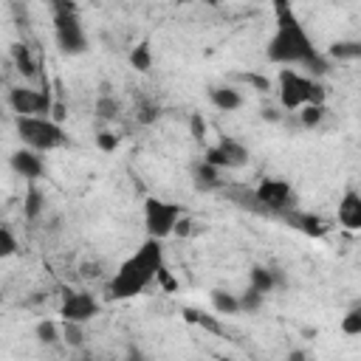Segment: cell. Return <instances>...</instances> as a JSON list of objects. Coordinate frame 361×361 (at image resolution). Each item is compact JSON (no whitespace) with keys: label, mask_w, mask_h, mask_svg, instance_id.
<instances>
[{"label":"cell","mask_w":361,"mask_h":361,"mask_svg":"<svg viewBox=\"0 0 361 361\" xmlns=\"http://www.w3.org/2000/svg\"><path fill=\"white\" fill-rule=\"evenodd\" d=\"M184 316H187V319H190V322H195V325H201L203 330H212V333H217V336L223 333V328H220V322H215V319H212V316H203V313H198V310H192V308H187V310H184Z\"/></svg>","instance_id":"cell-27"},{"label":"cell","mask_w":361,"mask_h":361,"mask_svg":"<svg viewBox=\"0 0 361 361\" xmlns=\"http://www.w3.org/2000/svg\"><path fill=\"white\" fill-rule=\"evenodd\" d=\"M156 280H158L167 291H175V280L169 277V271H167V268H161V271H158V277H156Z\"/></svg>","instance_id":"cell-37"},{"label":"cell","mask_w":361,"mask_h":361,"mask_svg":"<svg viewBox=\"0 0 361 361\" xmlns=\"http://www.w3.org/2000/svg\"><path fill=\"white\" fill-rule=\"evenodd\" d=\"M220 361H232V358H220Z\"/></svg>","instance_id":"cell-41"},{"label":"cell","mask_w":361,"mask_h":361,"mask_svg":"<svg viewBox=\"0 0 361 361\" xmlns=\"http://www.w3.org/2000/svg\"><path fill=\"white\" fill-rule=\"evenodd\" d=\"M62 342H68L71 347H82V344H85V325L65 322V325H62Z\"/></svg>","instance_id":"cell-30"},{"label":"cell","mask_w":361,"mask_h":361,"mask_svg":"<svg viewBox=\"0 0 361 361\" xmlns=\"http://www.w3.org/2000/svg\"><path fill=\"white\" fill-rule=\"evenodd\" d=\"M127 361H150L139 347H130V353H127Z\"/></svg>","instance_id":"cell-38"},{"label":"cell","mask_w":361,"mask_h":361,"mask_svg":"<svg viewBox=\"0 0 361 361\" xmlns=\"http://www.w3.org/2000/svg\"><path fill=\"white\" fill-rule=\"evenodd\" d=\"M96 113L102 116V119H108V121H113V119H119V113H121V105H119V99H113V96H99L96 99Z\"/></svg>","instance_id":"cell-25"},{"label":"cell","mask_w":361,"mask_h":361,"mask_svg":"<svg viewBox=\"0 0 361 361\" xmlns=\"http://www.w3.org/2000/svg\"><path fill=\"white\" fill-rule=\"evenodd\" d=\"M237 302H240V310H246V313H257V310L262 308V302H265V296H262L260 291H254V288H249L246 294H240V296H237Z\"/></svg>","instance_id":"cell-28"},{"label":"cell","mask_w":361,"mask_h":361,"mask_svg":"<svg viewBox=\"0 0 361 361\" xmlns=\"http://www.w3.org/2000/svg\"><path fill=\"white\" fill-rule=\"evenodd\" d=\"M339 223L350 232L361 229V195L355 190H347L344 198L339 201Z\"/></svg>","instance_id":"cell-12"},{"label":"cell","mask_w":361,"mask_h":361,"mask_svg":"<svg viewBox=\"0 0 361 361\" xmlns=\"http://www.w3.org/2000/svg\"><path fill=\"white\" fill-rule=\"evenodd\" d=\"M280 217L288 220V223L294 226V229H299V232L308 235V237H325V235H328L325 220H322L319 215H313V212H296V209H288V212H283Z\"/></svg>","instance_id":"cell-11"},{"label":"cell","mask_w":361,"mask_h":361,"mask_svg":"<svg viewBox=\"0 0 361 361\" xmlns=\"http://www.w3.org/2000/svg\"><path fill=\"white\" fill-rule=\"evenodd\" d=\"M277 82H280V105L285 110H299V108L308 105L310 85H313L310 76L299 74L296 68H283L280 76H277Z\"/></svg>","instance_id":"cell-7"},{"label":"cell","mask_w":361,"mask_h":361,"mask_svg":"<svg viewBox=\"0 0 361 361\" xmlns=\"http://www.w3.org/2000/svg\"><path fill=\"white\" fill-rule=\"evenodd\" d=\"M212 308H215L217 316H235V313H240L237 294H232V291H212Z\"/></svg>","instance_id":"cell-17"},{"label":"cell","mask_w":361,"mask_h":361,"mask_svg":"<svg viewBox=\"0 0 361 361\" xmlns=\"http://www.w3.org/2000/svg\"><path fill=\"white\" fill-rule=\"evenodd\" d=\"M12 254H17V237L12 235L9 226L0 223V260H6Z\"/></svg>","instance_id":"cell-26"},{"label":"cell","mask_w":361,"mask_h":361,"mask_svg":"<svg viewBox=\"0 0 361 361\" xmlns=\"http://www.w3.org/2000/svg\"><path fill=\"white\" fill-rule=\"evenodd\" d=\"M49 119L57 121V124H62V121L68 119V108H65L62 102H51V113H49Z\"/></svg>","instance_id":"cell-33"},{"label":"cell","mask_w":361,"mask_h":361,"mask_svg":"<svg viewBox=\"0 0 361 361\" xmlns=\"http://www.w3.org/2000/svg\"><path fill=\"white\" fill-rule=\"evenodd\" d=\"M285 283V277L280 274L277 268H265V265H254L251 268V274H249V288H254V291H260L262 296L265 294H271L274 288H280Z\"/></svg>","instance_id":"cell-13"},{"label":"cell","mask_w":361,"mask_h":361,"mask_svg":"<svg viewBox=\"0 0 361 361\" xmlns=\"http://www.w3.org/2000/svg\"><path fill=\"white\" fill-rule=\"evenodd\" d=\"M15 127H17L20 142H23L28 150L40 153V156L62 147L65 139H68L65 130H62V124L51 121L49 116H45V119H40V116H17Z\"/></svg>","instance_id":"cell-3"},{"label":"cell","mask_w":361,"mask_h":361,"mask_svg":"<svg viewBox=\"0 0 361 361\" xmlns=\"http://www.w3.org/2000/svg\"><path fill=\"white\" fill-rule=\"evenodd\" d=\"M9 105L17 116H40L45 119L51 113V96L49 90H34V87H12L9 90Z\"/></svg>","instance_id":"cell-8"},{"label":"cell","mask_w":361,"mask_h":361,"mask_svg":"<svg viewBox=\"0 0 361 361\" xmlns=\"http://www.w3.org/2000/svg\"><path fill=\"white\" fill-rule=\"evenodd\" d=\"M9 164H12V169H15L23 180H37V178L45 175V161H42V156L34 153V150H28V147L15 150L12 158H9Z\"/></svg>","instance_id":"cell-10"},{"label":"cell","mask_w":361,"mask_h":361,"mask_svg":"<svg viewBox=\"0 0 361 361\" xmlns=\"http://www.w3.org/2000/svg\"><path fill=\"white\" fill-rule=\"evenodd\" d=\"M156 116H158V108H153V105H144V108L139 110V121H142V124H153Z\"/></svg>","instance_id":"cell-35"},{"label":"cell","mask_w":361,"mask_h":361,"mask_svg":"<svg viewBox=\"0 0 361 361\" xmlns=\"http://www.w3.org/2000/svg\"><path fill=\"white\" fill-rule=\"evenodd\" d=\"M209 102L217 108V110H223V113H235V110H240L243 108V96H240V90H235V87H212L209 90Z\"/></svg>","instance_id":"cell-15"},{"label":"cell","mask_w":361,"mask_h":361,"mask_svg":"<svg viewBox=\"0 0 361 361\" xmlns=\"http://www.w3.org/2000/svg\"><path fill=\"white\" fill-rule=\"evenodd\" d=\"M62 322H74V325H87L90 319L99 316V302L94 299V294L87 291H68L60 308Z\"/></svg>","instance_id":"cell-9"},{"label":"cell","mask_w":361,"mask_h":361,"mask_svg":"<svg viewBox=\"0 0 361 361\" xmlns=\"http://www.w3.org/2000/svg\"><path fill=\"white\" fill-rule=\"evenodd\" d=\"M42 209H45V195H42V190L40 187H28V192H26V201H23V215L28 217V220H37L40 215H42Z\"/></svg>","instance_id":"cell-21"},{"label":"cell","mask_w":361,"mask_h":361,"mask_svg":"<svg viewBox=\"0 0 361 361\" xmlns=\"http://www.w3.org/2000/svg\"><path fill=\"white\" fill-rule=\"evenodd\" d=\"M226 195L232 198V203H237L240 209H249V212H262V206L257 203L254 198V190L249 187H226Z\"/></svg>","instance_id":"cell-20"},{"label":"cell","mask_w":361,"mask_h":361,"mask_svg":"<svg viewBox=\"0 0 361 361\" xmlns=\"http://www.w3.org/2000/svg\"><path fill=\"white\" fill-rule=\"evenodd\" d=\"M130 62H133V68L139 71V74H147L153 68V49H150V42H139V45H135L133 54H130Z\"/></svg>","instance_id":"cell-22"},{"label":"cell","mask_w":361,"mask_h":361,"mask_svg":"<svg viewBox=\"0 0 361 361\" xmlns=\"http://www.w3.org/2000/svg\"><path fill=\"white\" fill-rule=\"evenodd\" d=\"M54 37L60 51L68 57H79L87 51V37L76 17L74 3H54Z\"/></svg>","instance_id":"cell-4"},{"label":"cell","mask_w":361,"mask_h":361,"mask_svg":"<svg viewBox=\"0 0 361 361\" xmlns=\"http://www.w3.org/2000/svg\"><path fill=\"white\" fill-rule=\"evenodd\" d=\"M330 60H339V62H353V60H358L361 57V42H355V40H339V42H333L330 45Z\"/></svg>","instance_id":"cell-18"},{"label":"cell","mask_w":361,"mask_h":361,"mask_svg":"<svg viewBox=\"0 0 361 361\" xmlns=\"http://www.w3.org/2000/svg\"><path fill=\"white\" fill-rule=\"evenodd\" d=\"M254 198H257V203L262 206V212L265 215H283V212H288L294 203V190H291V184L288 180H283V178H262L260 184L254 187Z\"/></svg>","instance_id":"cell-6"},{"label":"cell","mask_w":361,"mask_h":361,"mask_svg":"<svg viewBox=\"0 0 361 361\" xmlns=\"http://www.w3.org/2000/svg\"><path fill=\"white\" fill-rule=\"evenodd\" d=\"M262 119H265V121H280L283 116H280L274 108H265V110H262Z\"/></svg>","instance_id":"cell-39"},{"label":"cell","mask_w":361,"mask_h":361,"mask_svg":"<svg viewBox=\"0 0 361 361\" xmlns=\"http://www.w3.org/2000/svg\"><path fill=\"white\" fill-rule=\"evenodd\" d=\"M164 268V249H161V240H147L139 251H135L133 257H127L119 271H116V277L110 280L108 291L113 299H133V296H139L156 277H158V271Z\"/></svg>","instance_id":"cell-2"},{"label":"cell","mask_w":361,"mask_h":361,"mask_svg":"<svg viewBox=\"0 0 361 361\" xmlns=\"http://www.w3.org/2000/svg\"><path fill=\"white\" fill-rule=\"evenodd\" d=\"M274 12H277V31L274 37L268 40V49H265V57L277 65H302L308 68L319 51L316 45L310 42L308 31L302 28L299 17L294 15L291 3H274Z\"/></svg>","instance_id":"cell-1"},{"label":"cell","mask_w":361,"mask_h":361,"mask_svg":"<svg viewBox=\"0 0 361 361\" xmlns=\"http://www.w3.org/2000/svg\"><path fill=\"white\" fill-rule=\"evenodd\" d=\"M342 333L344 336H361V308H350L342 319Z\"/></svg>","instance_id":"cell-24"},{"label":"cell","mask_w":361,"mask_h":361,"mask_svg":"<svg viewBox=\"0 0 361 361\" xmlns=\"http://www.w3.org/2000/svg\"><path fill=\"white\" fill-rule=\"evenodd\" d=\"M243 79H246L249 85H254V87L260 90V94H265V90L271 87V82H268V79H262V76H257V74H246Z\"/></svg>","instance_id":"cell-34"},{"label":"cell","mask_w":361,"mask_h":361,"mask_svg":"<svg viewBox=\"0 0 361 361\" xmlns=\"http://www.w3.org/2000/svg\"><path fill=\"white\" fill-rule=\"evenodd\" d=\"M192 180H195V190L201 192H217L223 190V180H220V169L209 167L206 161H198L192 169Z\"/></svg>","instance_id":"cell-14"},{"label":"cell","mask_w":361,"mask_h":361,"mask_svg":"<svg viewBox=\"0 0 361 361\" xmlns=\"http://www.w3.org/2000/svg\"><path fill=\"white\" fill-rule=\"evenodd\" d=\"M12 60H15V68L23 74V76H34L37 74V62L31 60V51H28V45H23V42H17V45H12Z\"/></svg>","instance_id":"cell-19"},{"label":"cell","mask_w":361,"mask_h":361,"mask_svg":"<svg viewBox=\"0 0 361 361\" xmlns=\"http://www.w3.org/2000/svg\"><path fill=\"white\" fill-rule=\"evenodd\" d=\"M37 342H40V344H57V342H62V330L57 328V322L42 319V322L37 325Z\"/></svg>","instance_id":"cell-23"},{"label":"cell","mask_w":361,"mask_h":361,"mask_svg":"<svg viewBox=\"0 0 361 361\" xmlns=\"http://www.w3.org/2000/svg\"><path fill=\"white\" fill-rule=\"evenodd\" d=\"M322 119H325V108H313V105L299 108V121H302V127H319Z\"/></svg>","instance_id":"cell-29"},{"label":"cell","mask_w":361,"mask_h":361,"mask_svg":"<svg viewBox=\"0 0 361 361\" xmlns=\"http://www.w3.org/2000/svg\"><path fill=\"white\" fill-rule=\"evenodd\" d=\"M215 147L220 150L226 169H237V167L249 164V150L237 139H220V144H215Z\"/></svg>","instance_id":"cell-16"},{"label":"cell","mask_w":361,"mask_h":361,"mask_svg":"<svg viewBox=\"0 0 361 361\" xmlns=\"http://www.w3.org/2000/svg\"><path fill=\"white\" fill-rule=\"evenodd\" d=\"M190 133H192L195 142H203V139H206V119H203V113H192V116H190Z\"/></svg>","instance_id":"cell-32"},{"label":"cell","mask_w":361,"mask_h":361,"mask_svg":"<svg viewBox=\"0 0 361 361\" xmlns=\"http://www.w3.org/2000/svg\"><path fill=\"white\" fill-rule=\"evenodd\" d=\"M288 361H308V355H305V350H291Z\"/></svg>","instance_id":"cell-40"},{"label":"cell","mask_w":361,"mask_h":361,"mask_svg":"<svg viewBox=\"0 0 361 361\" xmlns=\"http://www.w3.org/2000/svg\"><path fill=\"white\" fill-rule=\"evenodd\" d=\"M172 235H180V237L192 235V220H190V217H180V220L175 223V232H172Z\"/></svg>","instance_id":"cell-36"},{"label":"cell","mask_w":361,"mask_h":361,"mask_svg":"<svg viewBox=\"0 0 361 361\" xmlns=\"http://www.w3.org/2000/svg\"><path fill=\"white\" fill-rule=\"evenodd\" d=\"M96 147H99L102 153H116V150H119V135L110 133V130H102V133L96 135Z\"/></svg>","instance_id":"cell-31"},{"label":"cell","mask_w":361,"mask_h":361,"mask_svg":"<svg viewBox=\"0 0 361 361\" xmlns=\"http://www.w3.org/2000/svg\"><path fill=\"white\" fill-rule=\"evenodd\" d=\"M184 217L178 203H167L158 198H147L144 201V226H147V235L153 240H164L175 232V223Z\"/></svg>","instance_id":"cell-5"}]
</instances>
